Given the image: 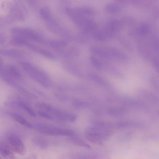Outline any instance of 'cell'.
Here are the masks:
<instances>
[{"instance_id":"6","label":"cell","mask_w":159,"mask_h":159,"mask_svg":"<svg viewBox=\"0 0 159 159\" xmlns=\"http://www.w3.org/2000/svg\"><path fill=\"white\" fill-rule=\"evenodd\" d=\"M93 37L95 40L100 42H104L112 39L111 33L106 28L96 30L93 33Z\"/></svg>"},{"instance_id":"30","label":"cell","mask_w":159,"mask_h":159,"mask_svg":"<svg viewBox=\"0 0 159 159\" xmlns=\"http://www.w3.org/2000/svg\"><path fill=\"white\" fill-rule=\"evenodd\" d=\"M5 40V36L2 34L0 33V44L4 43Z\"/></svg>"},{"instance_id":"23","label":"cell","mask_w":159,"mask_h":159,"mask_svg":"<svg viewBox=\"0 0 159 159\" xmlns=\"http://www.w3.org/2000/svg\"><path fill=\"white\" fill-rule=\"evenodd\" d=\"M118 40L121 44L129 50H132V46L130 43L126 39L122 36L118 37Z\"/></svg>"},{"instance_id":"17","label":"cell","mask_w":159,"mask_h":159,"mask_svg":"<svg viewBox=\"0 0 159 159\" xmlns=\"http://www.w3.org/2000/svg\"><path fill=\"white\" fill-rule=\"evenodd\" d=\"M149 30V26L148 24L145 22H142L138 26L136 32L140 36H144L148 33Z\"/></svg>"},{"instance_id":"31","label":"cell","mask_w":159,"mask_h":159,"mask_svg":"<svg viewBox=\"0 0 159 159\" xmlns=\"http://www.w3.org/2000/svg\"><path fill=\"white\" fill-rule=\"evenodd\" d=\"M153 63L155 66L156 67L158 68V58L155 57L153 60Z\"/></svg>"},{"instance_id":"33","label":"cell","mask_w":159,"mask_h":159,"mask_svg":"<svg viewBox=\"0 0 159 159\" xmlns=\"http://www.w3.org/2000/svg\"><path fill=\"white\" fill-rule=\"evenodd\" d=\"M0 159H4V158L2 156H0Z\"/></svg>"},{"instance_id":"10","label":"cell","mask_w":159,"mask_h":159,"mask_svg":"<svg viewBox=\"0 0 159 159\" xmlns=\"http://www.w3.org/2000/svg\"><path fill=\"white\" fill-rule=\"evenodd\" d=\"M12 150L9 146L0 143V155L6 159H15Z\"/></svg>"},{"instance_id":"26","label":"cell","mask_w":159,"mask_h":159,"mask_svg":"<svg viewBox=\"0 0 159 159\" xmlns=\"http://www.w3.org/2000/svg\"><path fill=\"white\" fill-rule=\"evenodd\" d=\"M72 159H97V156L92 155H77L73 157Z\"/></svg>"},{"instance_id":"29","label":"cell","mask_w":159,"mask_h":159,"mask_svg":"<svg viewBox=\"0 0 159 159\" xmlns=\"http://www.w3.org/2000/svg\"><path fill=\"white\" fill-rule=\"evenodd\" d=\"M73 104L74 106L77 107H81L84 105V103L83 102L79 100L74 101Z\"/></svg>"},{"instance_id":"19","label":"cell","mask_w":159,"mask_h":159,"mask_svg":"<svg viewBox=\"0 0 159 159\" xmlns=\"http://www.w3.org/2000/svg\"><path fill=\"white\" fill-rule=\"evenodd\" d=\"M39 12L41 18L46 21L49 20L52 18L50 9L47 6H43L41 8Z\"/></svg>"},{"instance_id":"4","label":"cell","mask_w":159,"mask_h":159,"mask_svg":"<svg viewBox=\"0 0 159 159\" xmlns=\"http://www.w3.org/2000/svg\"><path fill=\"white\" fill-rule=\"evenodd\" d=\"M8 141L13 151L21 156H25L26 149L22 140L15 135H11L8 138Z\"/></svg>"},{"instance_id":"18","label":"cell","mask_w":159,"mask_h":159,"mask_svg":"<svg viewBox=\"0 0 159 159\" xmlns=\"http://www.w3.org/2000/svg\"><path fill=\"white\" fill-rule=\"evenodd\" d=\"M105 9L107 12L111 13H116L119 12L121 10V7L116 3H108L105 6Z\"/></svg>"},{"instance_id":"8","label":"cell","mask_w":159,"mask_h":159,"mask_svg":"<svg viewBox=\"0 0 159 159\" xmlns=\"http://www.w3.org/2000/svg\"><path fill=\"white\" fill-rule=\"evenodd\" d=\"M104 48L107 52L111 58L120 60H125L128 58L127 56L119 49L112 47L107 46Z\"/></svg>"},{"instance_id":"9","label":"cell","mask_w":159,"mask_h":159,"mask_svg":"<svg viewBox=\"0 0 159 159\" xmlns=\"http://www.w3.org/2000/svg\"><path fill=\"white\" fill-rule=\"evenodd\" d=\"M46 43L54 50L60 52L64 50L67 45V43L65 41L54 39L47 40Z\"/></svg>"},{"instance_id":"14","label":"cell","mask_w":159,"mask_h":159,"mask_svg":"<svg viewBox=\"0 0 159 159\" xmlns=\"http://www.w3.org/2000/svg\"><path fill=\"white\" fill-rule=\"evenodd\" d=\"M31 50L50 59L55 60L56 59L54 54L49 51L39 47L34 44L33 45Z\"/></svg>"},{"instance_id":"5","label":"cell","mask_w":159,"mask_h":159,"mask_svg":"<svg viewBox=\"0 0 159 159\" xmlns=\"http://www.w3.org/2000/svg\"><path fill=\"white\" fill-rule=\"evenodd\" d=\"M0 53L5 56L15 58H22L25 57V52L21 50L13 48H2Z\"/></svg>"},{"instance_id":"28","label":"cell","mask_w":159,"mask_h":159,"mask_svg":"<svg viewBox=\"0 0 159 159\" xmlns=\"http://www.w3.org/2000/svg\"><path fill=\"white\" fill-rule=\"evenodd\" d=\"M38 113L40 116L45 118L49 120H51L52 119V117L50 115L44 112L39 111Z\"/></svg>"},{"instance_id":"32","label":"cell","mask_w":159,"mask_h":159,"mask_svg":"<svg viewBox=\"0 0 159 159\" xmlns=\"http://www.w3.org/2000/svg\"><path fill=\"white\" fill-rule=\"evenodd\" d=\"M3 62L2 58L0 57V68H1L3 65Z\"/></svg>"},{"instance_id":"24","label":"cell","mask_w":159,"mask_h":159,"mask_svg":"<svg viewBox=\"0 0 159 159\" xmlns=\"http://www.w3.org/2000/svg\"><path fill=\"white\" fill-rule=\"evenodd\" d=\"M36 106L37 108L40 109L47 111H51L53 110L52 107L51 106L43 102H37Z\"/></svg>"},{"instance_id":"12","label":"cell","mask_w":159,"mask_h":159,"mask_svg":"<svg viewBox=\"0 0 159 159\" xmlns=\"http://www.w3.org/2000/svg\"><path fill=\"white\" fill-rule=\"evenodd\" d=\"M124 25L122 20L113 19L109 20L106 26L115 33L121 30Z\"/></svg>"},{"instance_id":"15","label":"cell","mask_w":159,"mask_h":159,"mask_svg":"<svg viewBox=\"0 0 159 159\" xmlns=\"http://www.w3.org/2000/svg\"><path fill=\"white\" fill-rule=\"evenodd\" d=\"M90 51L93 54L105 58H111L110 55L104 48L95 46H92L90 48Z\"/></svg>"},{"instance_id":"22","label":"cell","mask_w":159,"mask_h":159,"mask_svg":"<svg viewBox=\"0 0 159 159\" xmlns=\"http://www.w3.org/2000/svg\"><path fill=\"white\" fill-rule=\"evenodd\" d=\"M90 60L92 65L96 68L101 69L103 65L101 62L98 59L93 56L90 57Z\"/></svg>"},{"instance_id":"11","label":"cell","mask_w":159,"mask_h":159,"mask_svg":"<svg viewBox=\"0 0 159 159\" xmlns=\"http://www.w3.org/2000/svg\"><path fill=\"white\" fill-rule=\"evenodd\" d=\"M80 28L84 32L88 33L93 32L96 31L97 29V25L94 21L87 18L84 20Z\"/></svg>"},{"instance_id":"27","label":"cell","mask_w":159,"mask_h":159,"mask_svg":"<svg viewBox=\"0 0 159 159\" xmlns=\"http://www.w3.org/2000/svg\"><path fill=\"white\" fill-rule=\"evenodd\" d=\"M37 142L38 145L41 148H45L47 147V143L43 139H38Z\"/></svg>"},{"instance_id":"16","label":"cell","mask_w":159,"mask_h":159,"mask_svg":"<svg viewBox=\"0 0 159 159\" xmlns=\"http://www.w3.org/2000/svg\"><path fill=\"white\" fill-rule=\"evenodd\" d=\"M56 115L59 118L65 120H68L71 122L75 121L76 117L74 114L64 112L57 110H54Z\"/></svg>"},{"instance_id":"2","label":"cell","mask_w":159,"mask_h":159,"mask_svg":"<svg viewBox=\"0 0 159 159\" xmlns=\"http://www.w3.org/2000/svg\"><path fill=\"white\" fill-rule=\"evenodd\" d=\"M20 64L32 78L44 86L48 85V83L47 75L39 68L26 61H20Z\"/></svg>"},{"instance_id":"1","label":"cell","mask_w":159,"mask_h":159,"mask_svg":"<svg viewBox=\"0 0 159 159\" xmlns=\"http://www.w3.org/2000/svg\"><path fill=\"white\" fill-rule=\"evenodd\" d=\"M11 32L14 35L23 37L34 42L45 43L46 40L38 33L32 29L21 27H15L10 30Z\"/></svg>"},{"instance_id":"25","label":"cell","mask_w":159,"mask_h":159,"mask_svg":"<svg viewBox=\"0 0 159 159\" xmlns=\"http://www.w3.org/2000/svg\"><path fill=\"white\" fill-rule=\"evenodd\" d=\"M19 105L30 116L34 117L36 116L34 111L25 103H20Z\"/></svg>"},{"instance_id":"7","label":"cell","mask_w":159,"mask_h":159,"mask_svg":"<svg viewBox=\"0 0 159 159\" xmlns=\"http://www.w3.org/2000/svg\"><path fill=\"white\" fill-rule=\"evenodd\" d=\"M75 13L81 18H89L94 15L95 11L92 7L88 6H82L72 8Z\"/></svg>"},{"instance_id":"3","label":"cell","mask_w":159,"mask_h":159,"mask_svg":"<svg viewBox=\"0 0 159 159\" xmlns=\"http://www.w3.org/2000/svg\"><path fill=\"white\" fill-rule=\"evenodd\" d=\"M37 128L41 132L51 135L71 136L73 134L71 130L56 128L43 124L38 125Z\"/></svg>"},{"instance_id":"20","label":"cell","mask_w":159,"mask_h":159,"mask_svg":"<svg viewBox=\"0 0 159 159\" xmlns=\"http://www.w3.org/2000/svg\"><path fill=\"white\" fill-rule=\"evenodd\" d=\"M11 116L15 120L22 125L29 128L33 127L31 124L21 116L17 114H12Z\"/></svg>"},{"instance_id":"21","label":"cell","mask_w":159,"mask_h":159,"mask_svg":"<svg viewBox=\"0 0 159 159\" xmlns=\"http://www.w3.org/2000/svg\"><path fill=\"white\" fill-rule=\"evenodd\" d=\"M70 140L74 143L78 145L88 148H90V146L87 143L79 138L72 137L70 138Z\"/></svg>"},{"instance_id":"13","label":"cell","mask_w":159,"mask_h":159,"mask_svg":"<svg viewBox=\"0 0 159 159\" xmlns=\"http://www.w3.org/2000/svg\"><path fill=\"white\" fill-rule=\"evenodd\" d=\"M14 6H12L11 10V12L12 16L16 19L19 20H24L25 15L21 6L19 3H15Z\"/></svg>"}]
</instances>
